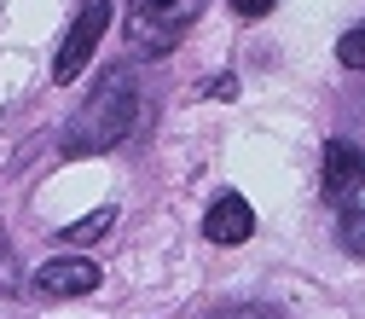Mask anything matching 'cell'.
<instances>
[{"label":"cell","mask_w":365,"mask_h":319,"mask_svg":"<svg viewBox=\"0 0 365 319\" xmlns=\"http://www.w3.org/2000/svg\"><path fill=\"white\" fill-rule=\"evenodd\" d=\"M140 18H151V24H180V18H186V0H133V24H140Z\"/></svg>","instance_id":"8992f818"},{"label":"cell","mask_w":365,"mask_h":319,"mask_svg":"<svg viewBox=\"0 0 365 319\" xmlns=\"http://www.w3.org/2000/svg\"><path fill=\"white\" fill-rule=\"evenodd\" d=\"M105 24H110V0H81V12H76V24H70V35H64V47H58V64H53L58 81H76V76L87 70V59H93L99 35H105Z\"/></svg>","instance_id":"7a4b0ae2"},{"label":"cell","mask_w":365,"mask_h":319,"mask_svg":"<svg viewBox=\"0 0 365 319\" xmlns=\"http://www.w3.org/2000/svg\"><path fill=\"white\" fill-rule=\"evenodd\" d=\"M336 244H342L348 255H365V209H348V215H342V226H336Z\"/></svg>","instance_id":"ba28073f"},{"label":"cell","mask_w":365,"mask_h":319,"mask_svg":"<svg viewBox=\"0 0 365 319\" xmlns=\"http://www.w3.org/2000/svg\"><path fill=\"white\" fill-rule=\"evenodd\" d=\"M336 59H342L348 70H365V24H354V29L336 41Z\"/></svg>","instance_id":"9c48e42d"},{"label":"cell","mask_w":365,"mask_h":319,"mask_svg":"<svg viewBox=\"0 0 365 319\" xmlns=\"http://www.w3.org/2000/svg\"><path fill=\"white\" fill-rule=\"evenodd\" d=\"M0 255H6V233H0Z\"/></svg>","instance_id":"7c38bea8"},{"label":"cell","mask_w":365,"mask_h":319,"mask_svg":"<svg viewBox=\"0 0 365 319\" xmlns=\"http://www.w3.org/2000/svg\"><path fill=\"white\" fill-rule=\"evenodd\" d=\"M35 285H41V296H87V290H99V267L87 255H58L35 273Z\"/></svg>","instance_id":"277c9868"},{"label":"cell","mask_w":365,"mask_h":319,"mask_svg":"<svg viewBox=\"0 0 365 319\" xmlns=\"http://www.w3.org/2000/svg\"><path fill=\"white\" fill-rule=\"evenodd\" d=\"M319 186H325V198H354L365 186V151L354 140H331L319 157Z\"/></svg>","instance_id":"3957f363"},{"label":"cell","mask_w":365,"mask_h":319,"mask_svg":"<svg viewBox=\"0 0 365 319\" xmlns=\"http://www.w3.org/2000/svg\"><path fill=\"white\" fill-rule=\"evenodd\" d=\"M232 319H279V313H267V308H244V313H232Z\"/></svg>","instance_id":"8fae6325"},{"label":"cell","mask_w":365,"mask_h":319,"mask_svg":"<svg viewBox=\"0 0 365 319\" xmlns=\"http://www.w3.org/2000/svg\"><path fill=\"white\" fill-rule=\"evenodd\" d=\"M203 233H209V244H244V238L255 233V209H250L238 192H226V198H215V203H209Z\"/></svg>","instance_id":"5b68a950"},{"label":"cell","mask_w":365,"mask_h":319,"mask_svg":"<svg viewBox=\"0 0 365 319\" xmlns=\"http://www.w3.org/2000/svg\"><path fill=\"white\" fill-rule=\"evenodd\" d=\"M110 221H116V209H93L87 221L64 226V238H70V244H93V238H105V233H110Z\"/></svg>","instance_id":"52a82bcc"},{"label":"cell","mask_w":365,"mask_h":319,"mask_svg":"<svg viewBox=\"0 0 365 319\" xmlns=\"http://www.w3.org/2000/svg\"><path fill=\"white\" fill-rule=\"evenodd\" d=\"M133 122H140V87H133L128 76H110L99 93L70 116V128H64V151H70V157L110 151V146H122L128 133H133Z\"/></svg>","instance_id":"6da1fadb"},{"label":"cell","mask_w":365,"mask_h":319,"mask_svg":"<svg viewBox=\"0 0 365 319\" xmlns=\"http://www.w3.org/2000/svg\"><path fill=\"white\" fill-rule=\"evenodd\" d=\"M279 0H232V12H244V18H267Z\"/></svg>","instance_id":"30bf717a"}]
</instances>
